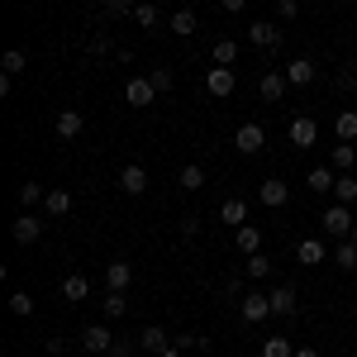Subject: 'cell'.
I'll return each instance as SVG.
<instances>
[{"label":"cell","instance_id":"cell-1","mask_svg":"<svg viewBox=\"0 0 357 357\" xmlns=\"http://www.w3.org/2000/svg\"><path fill=\"white\" fill-rule=\"evenodd\" d=\"M353 210H348V205H338V200H333L329 210H324V215H319V229H324V234H329L333 243H338V238H348V234H353Z\"/></svg>","mask_w":357,"mask_h":357},{"label":"cell","instance_id":"cell-2","mask_svg":"<svg viewBox=\"0 0 357 357\" xmlns=\"http://www.w3.org/2000/svg\"><path fill=\"white\" fill-rule=\"evenodd\" d=\"M234 148H238L243 158L262 153V148H267V129H262V124H238V134H234Z\"/></svg>","mask_w":357,"mask_h":357},{"label":"cell","instance_id":"cell-3","mask_svg":"<svg viewBox=\"0 0 357 357\" xmlns=\"http://www.w3.org/2000/svg\"><path fill=\"white\" fill-rule=\"evenodd\" d=\"M38 234H43V220H38V215H33V210H24V215H20V220L10 224V238H15V243H20V248L38 243Z\"/></svg>","mask_w":357,"mask_h":357},{"label":"cell","instance_id":"cell-4","mask_svg":"<svg viewBox=\"0 0 357 357\" xmlns=\"http://www.w3.org/2000/svg\"><path fill=\"white\" fill-rule=\"evenodd\" d=\"M82 348L91 357H100V353H114V333L105 329V324H86L82 329Z\"/></svg>","mask_w":357,"mask_h":357},{"label":"cell","instance_id":"cell-5","mask_svg":"<svg viewBox=\"0 0 357 357\" xmlns=\"http://www.w3.org/2000/svg\"><path fill=\"white\" fill-rule=\"evenodd\" d=\"M124 100H129L134 110L153 105V100H158V86H153V77H129V86H124Z\"/></svg>","mask_w":357,"mask_h":357},{"label":"cell","instance_id":"cell-6","mask_svg":"<svg viewBox=\"0 0 357 357\" xmlns=\"http://www.w3.org/2000/svg\"><path fill=\"white\" fill-rule=\"evenodd\" d=\"M238 314H243L248 324H262V319H272V296H262V291H252L238 301Z\"/></svg>","mask_w":357,"mask_h":357},{"label":"cell","instance_id":"cell-7","mask_svg":"<svg viewBox=\"0 0 357 357\" xmlns=\"http://www.w3.org/2000/svg\"><path fill=\"white\" fill-rule=\"evenodd\" d=\"M234 67H210V72H205V91H210V96H215V100H229V96H234Z\"/></svg>","mask_w":357,"mask_h":357},{"label":"cell","instance_id":"cell-8","mask_svg":"<svg viewBox=\"0 0 357 357\" xmlns=\"http://www.w3.org/2000/svg\"><path fill=\"white\" fill-rule=\"evenodd\" d=\"M286 138H291L296 148H314V138H319V124H314L310 114H296V119L286 124Z\"/></svg>","mask_w":357,"mask_h":357},{"label":"cell","instance_id":"cell-9","mask_svg":"<svg viewBox=\"0 0 357 357\" xmlns=\"http://www.w3.org/2000/svg\"><path fill=\"white\" fill-rule=\"evenodd\" d=\"M257 200H262V205H267V210H281V205H286V200H291V186H286V181H281V176H267V181H262V186H257Z\"/></svg>","mask_w":357,"mask_h":357},{"label":"cell","instance_id":"cell-10","mask_svg":"<svg viewBox=\"0 0 357 357\" xmlns=\"http://www.w3.org/2000/svg\"><path fill=\"white\" fill-rule=\"evenodd\" d=\"M248 43L252 48H281V29L272 20H257V24H248Z\"/></svg>","mask_w":357,"mask_h":357},{"label":"cell","instance_id":"cell-11","mask_svg":"<svg viewBox=\"0 0 357 357\" xmlns=\"http://www.w3.org/2000/svg\"><path fill=\"white\" fill-rule=\"evenodd\" d=\"M57 138H62V143H72V138H82V129H86V114L82 110H72V105H67V110L57 114Z\"/></svg>","mask_w":357,"mask_h":357},{"label":"cell","instance_id":"cell-12","mask_svg":"<svg viewBox=\"0 0 357 357\" xmlns=\"http://www.w3.org/2000/svg\"><path fill=\"white\" fill-rule=\"evenodd\" d=\"M286 72H262V77H257V96H262V100H267V105H276V100H281V96H286Z\"/></svg>","mask_w":357,"mask_h":357},{"label":"cell","instance_id":"cell-13","mask_svg":"<svg viewBox=\"0 0 357 357\" xmlns=\"http://www.w3.org/2000/svg\"><path fill=\"white\" fill-rule=\"evenodd\" d=\"M281 72H286V82H291V86H310L314 77H319V67H314L310 57H291V62H286Z\"/></svg>","mask_w":357,"mask_h":357},{"label":"cell","instance_id":"cell-14","mask_svg":"<svg viewBox=\"0 0 357 357\" xmlns=\"http://www.w3.org/2000/svg\"><path fill=\"white\" fill-rule=\"evenodd\" d=\"M272 296V314H281V319H291L296 310H301V296H296V286H276V291H267Z\"/></svg>","mask_w":357,"mask_h":357},{"label":"cell","instance_id":"cell-15","mask_svg":"<svg viewBox=\"0 0 357 357\" xmlns=\"http://www.w3.org/2000/svg\"><path fill=\"white\" fill-rule=\"evenodd\" d=\"M129 281H134V267H129L124 257L105 262V286H110V291H129Z\"/></svg>","mask_w":357,"mask_h":357},{"label":"cell","instance_id":"cell-16","mask_svg":"<svg viewBox=\"0 0 357 357\" xmlns=\"http://www.w3.org/2000/svg\"><path fill=\"white\" fill-rule=\"evenodd\" d=\"M119 191H124V195H143V191H148V172H143L138 162H129L124 172H119Z\"/></svg>","mask_w":357,"mask_h":357},{"label":"cell","instance_id":"cell-17","mask_svg":"<svg viewBox=\"0 0 357 357\" xmlns=\"http://www.w3.org/2000/svg\"><path fill=\"white\" fill-rule=\"evenodd\" d=\"M86 296H91V281H86L82 272H72V276H62V301L67 305H82Z\"/></svg>","mask_w":357,"mask_h":357},{"label":"cell","instance_id":"cell-18","mask_svg":"<svg viewBox=\"0 0 357 357\" xmlns=\"http://www.w3.org/2000/svg\"><path fill=\"white\" fill-rule=\"evenodd\" d=\"M324 257H329V248L319 243V238H305V243H296V262H301V267H319Z\"/></svg>","mask_w":357,"mask_h":357},{"label":"cell","instance_id":"cell-19","mask_svg":"<svg viewBox=\"0 0 357 357\" xmlns=\"http://www.w3.org/2000/svg\"><path fill=\"white\" fill-rule=\"evenodd\" d=\"M43 215H53V220L72 215V191H67V186H53V191H48V200H43Z\"/></svg>","mask_w":357,"mask_h":357},{"label":"cell","instance_id":"cell-20","mask_svg":"<svg viewBox=\"0 0 357 357\" xmlns=\"http://www.w3.org/2000/svg\"><path fill=\"white\" fill-rule=\"evenodd\" d=\"M220 224L243 229V224H248V200H238V195H234V200H224V205H220Z\"/></svg>","mask_w":357,"mask_h":357},{"label":"cell","instance_id":"cell-21","mask_svg":"<svg viewBox=\"0 0 357 357\" xmlns=\"http://www.w3.org/2000/svg\"><path fill=\"white\" fill-rule=\"evenodd\" d=\"M167 343H172V333H167L162 324H148V329L138 333V348H143V353H162Z\"/></svg>","mask_w":357,"mask_h":357},{"label":"cell","instance_id":"cell-22","mask_svg":"<svg viewBox=\"0 0 357 357\" xmlns=\"http://www.w3.org/2000/svg\"><path fill=\"white\" fill-rule=\"evenodd\" d=\"M333 138H338V143H353L357 138V110H338L333 114Z\"/></svg>","mask_w":357,"mask_h":357},{"label":"cell","instance_id":"cell-23","mask_svg":"<svg viewBox=\"0 0 357 357\" xmlns=\"http://www.w3.org/2000/svg\"><path fill=\"white\" fill-rule=\"evenodd\" d=\"M333 181H338V176H333V167H314V172L305 176V186H310L314 195H329V191H333Z\"/></svg>","mask_w":357,"mask_h":357},{"label":"cell","instance_id":"cell-24","mask_svg":"<svg viewBox=\"0 0 357 357\" xmlns=\"http://www.w3.org/2000/svg\"><path fill=\"white\" fill-rule=\"evenodd\" d=\"M333 200H338V205H353V200H357V176H353V172H338V181H333Z\"/></svg>","mask_w":357,"mask_h":357},{"label":"cell","instance_id":"cell-25","mask_svg":"<svg viewBox=\"0 0 357 357\" xmlns=\"http://www.w3.org/2000/svg\"><path fill=\"white\" fill-rule=\"evenodd\" d=\"M234 243H238V252H257V248H262V229H257V224L234 229Z\"/></svg>","mask_w":357,"mask_h":357},{"label":"cell","instance_id":"cell-26","mask_svg":"<svg viewBox=\"0 0 357 357\" xmlns=\"http://www.w3.org/2000/svg\"><path fill=\"white\" fill-rule=\"evenodd\" d=\"M333 262H338L343 272H357V243L353 238H338V243H333Z\"/></svg>","mask_w":357,"mask_h":357},{"label":"cell","instance_id":"cell-27","mask_svg":"<svg viewBox=\"0 0 357 357\" xmlns=\"http://www.w3.org/2000/svg\"><path fill=\"white\" fill-rule=\"evenodd\" d=\"M43 200H48V186H43V181H20V205H24V210L43 205Z\"/></svg>","mask_w":357,"mask_h":357},{"label":"cell","instance_id":"cell-28","mask_svg":"<svg viewBox=\"0 0 357 357\" xmlns=\"http://www.w3.org/2000/svg\"><path fill=\"white\" fill-rule=\"evenodd\" d=\"M167 29L181 33V38H191V33H195V10H176V15L167 20Z\"/></svg>","mask_w":357,"mask_h":357},{"label":"cell","instance_id":"cell-29","mask_svg":"<svg viewBox=\"0 0 357 357\" xmlns=\"http://www.w3.org/2000/svg\"><path fill=\"white\" fill-rule=\"evenodd\" d=\"M0 72H5V77H20V72H29V57L20 53V48H10V53L0 57Z\"/></svg>","mask_w":357,"mask_h":357},{"label":"cell","instance_id":"cell-30","mask_svg":"<svg viewBox=\"0 0 357 357\" xmlns=\"http://www.w3.org/2000/svg\"><path fill=\"white\" fill-rule=\"evenodd\" d=\"M176 181H181V191H200V186H205V167L186 162V167H181V176H176Z\"/></svg>","mask_w":357,"mask_h":357},{"label":"cell","instance_id":"cell-31","mask_svg":"<svg viewBox=\"0 0 357 357\" xmlns=\"http://www.w3.org/2000/svg\"><path fill=\"white\" fill-rule=\"evenodd\" d=\"M234 62H238V43L234 38H220L215 43V67H234Z\"/></svg>","mask_w":357,"mask_h":357},{"label":"cell","instance_id":"cell-32","mask_svg":"<svg viewBox=\"0 0 357 357\" xmlns=\"http://www.w3.org/2000/svg\"><path fill=\"white\" fill-rule=\"evenodd\" d=\"M262 357H296V348H291V338H281V333H272V338L262 343Z\"/></svg>","mask_w":357,"mask_h":357},{"label":"cell","instance_id":"cell-33","mask_svg":"<svg viewBox=\"0 0 357 357\" xmlns=\"http://www.w3.org/2000/svg\"><path fill=\"white\" fill-rule=\"evenodd\" d=\"M353 162H357L353 143H333V167H338V172H353Z\"/></svg>","mask_w":357,"mask_h":357},{"label":"cell","instance_id":"cell-34","mask_svg":"<svg viewBox=\"0 0 357 357\" xmlns=\"http://www.w3.org/2000/svg\"><path fill=\"white\" fill-rule=\"evenodd\" d=\"M243 272L252 276V281H262V276L272 272V262H267V257H262V252H248V262H243Z\"/></svg>","mask_w":357,"mask_h":357},{"label":"cell","instance_id":"cell-35","mask_svg":"<svg viewBox=\"0 0 357 357\" xmlns=\"http://www.w3.org/2000/svg\"><path fill=\"white\" fill-rule=\"evenodd\" d=\"M10 314L29 319V314H33V296H29V291H15V296H10Z\"/></svg>","mask_w":357,"mask_h":357},{"label":"cell","instance_id":"cell-36","mask_svg":"<svg viewBox=\"0 0 357 357\" xmlns=\"http://www.w3.org/2000/svg\"><path fill=\"white\" fill-rule=\"evenodd\" d=\"M134 24L138 29H153V24H158V5H148V0H143V5H134Z\"/></svg>","mask_w":357,"mask_h":357},{"label":"cell","instance_id":"cell-37","mask_svg":"<svg viewBox=\"0 0 357 357\" xmlns=\"http://www.w3.org/2000/svg\"><path fill=\"white\" fill-rule=\"evenodd\" d=\"M124 310H129V301H124V291H110V296H105V314H110V319H119Z\"/></svg>","mask_w":357,"mask_h":357},{"label":"cell","instance_id":"cell-38","mask_svg":"<svg viewBox=\"0 0 357 357\" xmlns=\"http://www.w3.org/2000/svg\"><path fill=\"white\" fill-rule=\"evenodd\" d=\"M172 82H176V77H172V67H153V86H158V96H167Z\"/></svg>","mask_w":357,"mask_h":357},{"label":"cell","instance_id":"cell-39","mask_svg":"<svg viewBox=\"0 0 357 357\" xmlns=\"http://www.w3.org/2000/svg\"><path fill=\"white\" fill-rule=\"evenodd\" d=\"M333 91H343V96H357V77H353V72H338V77H333Z\"/></svg>","mask_w":357,"mask_h":357},{"label":"cell","instance_id":"cell-40","mask_svg":"<svg viewBox=\"0 0 357 357\" xmlns=\"http://www.w3.org/2000/svg\"><path fill=\"white\" fill-rule=\"evenodd\" d=\"M91 53H105V57H110V53H114L110 33H96V38H91Z\"/></svg>","mask_w":357,"mask_h":357},{"label":"cell","instance_id":"cell-41","mask_svg":"<svg viewBox=\"0 0 357 357\" xmlns=\"http://www.w3.org/2000/svg\"><path fill=\"white\" fill-rule=\"evenodd\" d=\"M105 15H134V0H105Z\"/></svg>","mask_w":357,"mask_h":357},{"label":"cell","instance_id":"cell-42","mask_svg":"<svg viewBox=\"0 0 357 357\" xmlns=\"http://www.w3.org/2000/svg\"><path fill=\"white\" fill-rule=\"evenodd\" d=\"M224 296H229V301H243V281L229 276V281H224Z\"/></svg>","mask_w":357,"mask_h":357},{"label":"cell","instance_id":"cell-43","mask_svg":"<svg viewBox=\"0 0 357 357\" xmlns=\"http://www.w3.org/2000/svg\"><path fill=\"white\" fill-rule=\"evenodd\" d=\"M276 15H281V20H296V15H301V0H281Z\"/></svg>","mask_w":357,"mask_h":357},{"label":"cell","instance_id":"cell-44","mask_svg":"<svg viewBox=\"0 0 357 357\" xmlns=\"http://www.w3.org/2000/svg\"><path fill=\"white\" fill-rule=\"evenodd\" d=\"M243 5H248V0H220L224 15H243Z\"/></svg>","mask_w":357,"mask_h":357},{"label":"cell","instance_id":"cell-45","mask_svg":"<svg viewBox=\"0 0 357 357\" xmlns=\"http://www.w3.org/2000/svg\"><path fill=\"white\" fill-rule=\"evenodd\" d=\"M158 357H181V348H176V343H167V348H162Z\"/></svg>","mask_w":357,"mask_h":357},{"label":"cell","instance_id":"cell-46","mask_svg":"<svg viewBox=\"0 0 357 357\" xmlns=\"http://www.w3.org/2000/svg\"><path fill=\"white\" fill-rule=\"evenodd\" d=\"M296 357H319V348H296Z\"/></svg>","mask_w":357,"mask_h":357},{"label":"cell","instance_id":"cell-47","mask_svg":"<svg viewBox=\"0 0 357 357\" xmlns=\"http://www.w3.org/2000/svg\"><path fill=\"white\" fill-rule=\"evenodd\" d=\"M348 72H353V77H357V57H353V62H348Z\"/></svg>","mask_w":357,"mask_h":357},{"label":"cell","instance_id":"cell-48","mask_svg":"<svg viewBox=\"0 0 357 357\" xmlns=\"http://www.w3.org/2000/svg\"><path fill=\"white\" fill-rule=\"evenodd\" d=\"M348 238H353V243H357V224H353V234H348Z\"/></svg>","mask_w":357,"mask_h":357},{"label":"cell","instance_id":"cell-49","mask_svg":"<svg viewBox=\"0 0 357 357\" xmlns=\"http://www.w3.org/2000/svg\"><path fill=\"white\" fill-rule=\"evenodd\" d=\"M338 5H357V0H338Z\"/></svg>","mask_w":357,"mask_h":357},{"label":"cell","instance_id":"cell-50","mask_svg":"<svg viewBox=\"0 0 357 357\" xmlns=\"http://www.w3.org/2000/svg\"><path fill=\"white\" fill-rule=\"evenodd\" d=\"M353 310H357V296H353Z\"/></svg>","mask_w":357,"mask_h":357}]
</instances>
